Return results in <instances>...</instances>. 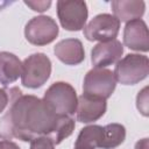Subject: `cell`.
<instances>
[{
  "label": "cell",
  "instance_id": "obj_22",
  "mask_svg": "<svg viewBox=\"0 0 149 149\" xmlns=\"http://www.w3.org/2000/svg\"><path fill=\"white\" fill-rule=\"evenodd\" d=\"M0 149H20V147L12 141L8 140H2L0 141Z\"/></svg>",
  "mask_w": 149,
  "mask_h": 149
},
{
  "label": "cell",
  "instance_id": "obj_18",
  "mask_svg": "<svg viewBox=\"0 0 149 149\" xmlns=\"http://www.w3.org/2000/svg\"><path fill=\"white\" fill-rule=\"evenodd\" d=\"M29 149H55V144L49 136L43 135V136L33 139L30 141Z\"/></svg>",
  "mask_w": 149,
  "mask_h": 149
},
{
  "label": "cell",
  "instance_id": "obj_8",
  "mask_svg": "<svg viewBox=\"0 0 149 149\" xmlns=\"http://www.w3.org/2000/svg\"><path fill=\"white\" fill-rule=\"evenodd\" d=\"M120 21L112 14L102 13L95 15L85 27L84 36L88 41L107 42L115 40L119 34Z\"/></svg>",
  "mask_w": 149,
  "mask_h": 149
},
{
  "label": "cell",
  "instance_id": "obj_19",
  "mask_svg": "<svg viewBox=\"0 0 149 149\" xmlns=\"http://www.w3.org/2000/svg\"><path fill=\"white\" fill-rule=\"evenodd\" d=\"M136 106L144 116H148V87H144L141 92H139L136 97Z\"/></svg>",
  "mask_w": 149,
  "mask_h": 149
},
{
  "label": "cell",
  "instance_id": "obj_1",
  "mask_svg": "<svg viewBox=\"0 0 149 149\" xmlns=\"http://www.w3.org/2000/svg\"><path fill=\"white\" fill-rule=\"evenodd\" d=\"M9 107L0 119V139L10 141L19 139L30 142L33 139L49 135L57 120V114L35 95L22 94L19 87H12Z\"/></svg>",
  "mask_w": 149,
  "mask_h": 149
},
{
  "label": "cell",
  "instance_id": "obj_6",
  "mask_svg": "<svg viewBox=\"0 0 149 149\" xmlns=\"http://www.w3.org/2000/svg\"><path fill=\"white\" fill-rule=\"evenodd\" d=\"M58 31V26L51 16L40 15L28 21L24 28V36L34 45H47L57 37Z\"/></svg>",
  "mask_w": 149,
  "mask_h": 149
},
{
  "label": "cell",
  "instance_id": "obj_2",
  "mask_svg": "<svg viewBox=\"0 0 149 149\" xmlns=\"http://www.w3.org/2000/svg\"><path fill=\"white\" fill-rule=\"evenodd\" d=\"M43 100L55 114L72 116L76 113L78 97L72 85L65 81H56L45 91Z\"/></svg>",
  "mask_w": 149,
  "mask_h": 149
},
{
  "label": "cell",
  "instance_id": "obj_14",
  "mask_svg": "<svg viewBox=\"0 0 149 149\" xmlns=\"http://www.w3.org/2000/svg\"><path fill=\"white\" fill-rule=\"evenodd\" d=\"M22 73V62L12 52L0 51V84L7 86L19 79Z\"/></svg>",
  "mask_w": 149,
  "mask_h": 149
},
{
  "label": "cell",
  "instance_id": "obj_21",
  "mask_svg": "<svg viewBox=\"0 0 149 149\" xmlns=\"http://www.w3.org/2000/svg\"><path fill=\"white\" fill-rule=\"evenodd\" d=\"M9 104V93L6 88H0V114Z\"/></svg>",
  "mask_w": 149,
  "mask_h": 149
},
{
  "label": "cell",
  "instance_id": "obj_12",
  "mask_svg": "<svg viewBox=\"0 0 149 149\" xmlns=\"http://www.w3.org/2000/svg\"><path fill=\"white\" fill-rule=\"evenodd\" d=\"M54 52L56 57L66 65H78L85 59V50L83 43L78 38H65L59 41Z\"/></svg>",
  "mask_w": 149,
  "mask_h": 149
},
{
  "label": "cell",
  "instance_id": "obj_15",
  "mask_svg": "<svg viewBox=\"0 0 149 149\" xmlns=\"http://www.w3.org/2000/svg\"><path fill=\"white\" fill-rule=\"evenodd\" d=\"M104 136V127L99 125L86 126L80 129L76 143L74 149H97L100 148Z\"/></svg>",
  "mask_w": 149,
  "mask_h": 149
},
{
  "label": "cell",
  "instance_id": "obj_17",
  "mask_svg": "<svg viewBox=\"0 0 149 149\" xmlns=\"http://www.w3.org/2000/svg\"><path fill=\"white\" fill-rule=\"evenodd\" d=\"M73 129H74V120L72 119V116L58 115L55 122V126L48 136L51 139V141L56 146V144H59L66 137H69L72 134Z\"/></svg>",
  "mask_w": 149,
  "mask_h": 149
},
{
  "label": "cell",
  "instance_id": "obj_11",
  "mask_svg": "<svg viewBox=\"0 0 149 149\" xmlns=\"http://www.w3.org/2000/svg\"><path fill=\"white\" fill-rule=\"evenodd\" d=\"M107 109V102L105 99L90 97L81 94L78 97L76 118L81 123H91L99 120Z\"/></svg>",
  "mask_w": 149,
  "mask_h": 149
},
{
  "label": "cell",
  "instance_id": "obj_16",
  "mask_svg": "<svg viewBox=\"0 0 149 149\" xmlns=\"http://www.w3.org/2000/svg\"><path fill=\"white\" fill-rule=\"evenodd\" d=\"M126 128L121 123H108L104 127V136L100 149H114L123 143Z\"/></svg>",
  "mask_w": 149,
  "mask_h": 149
},
{
  "label": "cell",
  "instance_id": "obj_3",
  "mask_svg": "<svg viewBox=\"0 0 149 149\" xmlns=\"http://www.w3.org/2000/svg\"><path fill=\"white\" fill-rule=\"evenodd\" d=\"M115 80L122 85H135L149 73L148 57L140 54H128L116 62L113 71Z\"/></svg>",
  "mask_w": 149,
  "mask_h": 149
},
{
  "label": "cell",
  "instance_id": "obj_4",
  "mask_svg": "<svg viewBox=\"0 0 149 149\" xmlns=\"http://www.w3.org/2000/svg\"><path fill=\"white\" fill-rule=\"evenodd\" d=\"M51 74V61L42 52L28 56L22 62L21 81L28 88H38L47 83Z\"/></svg>",
  "mask_w": 149,
  "mask_h": 149
},
{
  "label": "cell",
  "instance_id": "obj_23",
  "mask_svg": "<svg viewBox=\"0 0 149 149\" xmlns=\"http://www.w3.org/2000/svg\"><path fill=\"white\" fill-rule=\"evenodd\" d=\"M135 149H148V139H142L136 142Z\"/></svg>",
  "mask_w": 149,
  "mask_h": 149
},
{
  "label": "cell",
  "instance_id": "obj_20",
  "mask_svg": "<svg viewBox=\"0 0 149 149\" xmlns=\"http://www.w3.org/2000/svg\"><path fill=\"white\" fill-rule=\"evenodd\" d=\"M24 3L30 7L33 10H36V12H44L47 10L50 6H51V1L48 0V1H30V0H26Z\"/></svg>",
  "mask_w": 149,
  "mask_h": 149
},
{
  "label": "cell",
  "instance_id": "obj_9",
  "mask_svg": "<svg viewBox=\"0 0 149 149\" xmlns=\"http://www.w3.org/2000/svg\"><path fill=\"white\" fill-rule=\"evenodd\" d=\"M123 54V45L118 40L99 42L91 51V62L94 68H106L115 64Z\"/></svg>",
  "mask_w": 149,
  "mask_h": 149
},
{
  "label": "cell",
  "instance_id": "obj_7",
  "mask_svg": "<svg viewBox=\"0 0 149 149\" xmlns=\"http://www.w3.org/2000/svg\"><path fill=\"white\" fill-rule=\"evenodd\" d=\"M88 10L85 1H57V16L62 27L69 31H78L85 27Z\"/></svg>",
  "mask_w": 149,
  "mask_h": 149
},
{
  "label": "cell",
  "instance_id": "obj_25",
  "mask_svg": "<svg viewBox=\"0 0 149 149\" xmlns=\"http://www.w3.org/2000/svg\"><path fill=\"white\" fill-rule=\"evenodd\" d=\"M73 149H74V148H73Z\"/></svg>",
  "mask_w": 149,
  "mask_h": 149
},
{
  "label": "cell",
  "instance_id": "obj_10",
  "mask_svg": "<svg viewBox=\"0 0 149 149\" xmlns=\"http://www.w3.org/2000/svg\"><path fill=\"white\" fill-rule=\"evenodd\" d=\"M123 44L135 51L147 52L149 50V34L146 22L141 19L126 23L123 29Z\"/></svg>",
  "mask_w": 149,
  "mask_h": 149
},
{
  "label": "cell",
  "instance_id": "obj_24",
  "mask_svg": "<svg viewBox=\"0 0 149 149\" xmlns=\"http://www.w3.org/2000/svg\"><path fill=\"white\" fill-rule=\"evenodd\" d=\"M14 1H6V0H0V12L5 8V7H7V6H9V5H12Z\"/></svg>",
  "mask_w": 149,
  "mask_h": 149
},
{
  "label": "cell",
  "instance_id": "obj_13",
  "mask_svg": "<svg viewBox=\"0 0 149 149\" xmlns=\"http://www.w3.org/2000/svg\"><path fill=\"white\" fill-rule=\"evenodd\" d=\"M114 16L122 22L141 19L144 14L146 3L140 0H114L111 2Z\"/></svg>",
  "mask_w": 149,
  "mask_h": 149
},
{
  "label": "cell",
  "instance_id": "obj_5",
  "mask_svg": "<svg viewBox=\"0 0 149 149\" xmlns=\"http://www.w3.org/2000/svg\"><path fill=\"white\" fill-rule=\"evenodd\" d=\"M115 86L116 80L113 71L104 68H93L84 78L83 94L106 100L112 95Z\"/></svg>",
  "mask_w": 149,
  "mask_h": 149
}]
</instances>
